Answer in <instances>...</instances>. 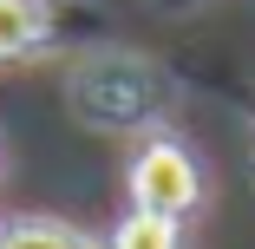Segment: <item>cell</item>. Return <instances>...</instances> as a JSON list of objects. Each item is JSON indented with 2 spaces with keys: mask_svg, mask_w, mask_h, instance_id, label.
I'll return each instance as SVG.
<instances>
[{
  "mask_svg": "<svg viewBox=\"0 0 255 249\" xmlns=\"http://www.w3.org/2000/svg\"><path fill=\"white\" fill-rule=\"evenodd\" d=\"M170 105V85L157 79V66H144L131 53H92L66 72V112L85 131H137L157 125Z\"/></svg>",
  "mask_w": 255,
  "mask_h": 249,
  "instance_id": "obj_1",
  "label": "cell"
},
{
  "mask_svg": "<svg viewBox=\"0 0 255 249\" xmlns=\"http://www.w3.org/2000/svg\"><path fill=\"white\" fill-rule=\"evenodd\" d=\"M203 197V177H196V158L183 151L177 138H150L144 151L131 158V204L137 210H157V217H190Z\"/></svg>",
  "mask_w": 255,
  "mask_h": 249,
  "instance_id": "obj_2",
  "label": "cell"
},
{
  "mask_svg": "<svg viewBox=\"0 0 255 249\" xmlns=\"http://www.w3.org/2000/svg\"><path fill=\"white\" fill-rule=\"evenodd\" d=\"M72 13L59 0H0V66L7 59H39L72 46Z\"/></svg>",
  "mask_w": 255,
  "mask_h": 249,
  "instance_id": "obj_3",
  "label": "cell"
},
{
  "mask_svg": "<svg viewBox=\"0 0 255 249\" xmlns=\"http://www.w3.org/2000/svg\"><path fill=\"white\" fill-rule=\"evenodd\" d=\"M0 249H112V243L59 217H0Z\"/></svg>",
  "mask_w": 255,
  "mask_h": 249,
  "instance_id": "obj_4",
  "label": "cell"
},
{
  "mask_svg": "<svg viewBox=\"0 0 255 249\" xmlns=\"http://www.w3.org/2000/svg\"><path fill=\"white\" fill-rule=\"evenodd\" d=\"M112 249H183V230H177V217H157V210H137L131 204V217L105 236Z\"/></svg>",
  "mask_w": 255,
  "mask_h": 249,
  "instance_id": "obj_5",
  "label": "cell"
},
{
  "mask_svg": "<svg viewBox=\"0 0 255 249\" xmlns=\"http://www.w3.org/2000/svg\"><path fill=\"white\" fill-rule=\"evenodd\" d=\"M0 164H7V144H0Z\"/></svg>",
  "mask_w": 255,
  "mask_h": 249,
  "instance_id": "obj_6",
  "label": "cell"
}]
</instances>
